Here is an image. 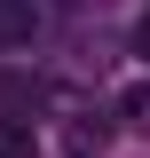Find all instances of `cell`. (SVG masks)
I'll use <instances>...</instances> for the list:
<instances>
[{"label": "cell", "mask_w": 150, "mask_h": 158, "mask_svg": "<svg viewBox=\"0 0 150 158\" xmlns=\"http://www.w3.org/2000/svg\"><path fill=\"white\" fill-rule=\"evenodd\" d=\"M32 40V0H0V48Z\"/></svg>", "instance_id": "cell-1"}, {"label": "cell", "mask_w": 150, "mask_h": 158, "mask_svg": "<svg viewBox=\"0 0 150 158\" xmlns=\"http://www.w3.org/2000/svg\"><path fill=\"white\" fill-rule=\"evenodd\" d=\"M0 158H40L32 127H16V118H0Z\"/></svg>", "instance_id": "cell-2"}, {"label": "cell", "mask_w": 150, "mask_h": 158, "mask_svg": "<svg viewBox=\"0 0 150 158\" xmlns=\"http://www.w3.org/2000/svg\"><path fill=\"white\" fill-rule=\"evenodd\" d=\"M63 142H71V158H95V150H103V142H111V127H103V118H95V127H87V118H79V127H71V135H63Z\"/></svg>", "instance_id": "cell-3"}, {"label": "cell", "mask_w": 150, "mask_h": 158, "mask_svg": "<svg viewBox=\"0 0 150 158\" xmlns=\"http://www.w3.org/2000/svg\"><path fill=\"white\" fill-rule=\"evenodd\" d=\"M119 118H127L134 135H150V87H127L119 95Z\"/></svg>", "instance_id": "cell-4"}, {"label": "cell", "mask_w": 150, "mask_h": 158, "mask_svg": "<svg viewBox=\"0 0 150 158\" xmlns=\"http://www.w3.org/2000/svg\"><path fill=\"white\" fill-rule=\"evenodd\" d=\"M134 56H150V16H142V24H134Z\"/></svg>", "instance_id": "cell-5"}]
</instances>
